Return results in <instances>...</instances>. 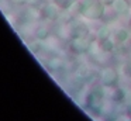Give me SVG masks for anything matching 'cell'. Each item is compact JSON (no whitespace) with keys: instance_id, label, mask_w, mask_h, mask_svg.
<instances>
[{"instance_id":"7c38bea8","label":"cell","mask_w":131,"mask_h":121,"mask_svg":"<svg viewBox=\"0 0 131 121\" xmlns=\"http://www.w3.org/2000/svg\"><path fill=\"white\" fill-rule=\"evenodd\" d=\"M130 82H131V78H130Z\"/></svg>"},{"instance_id":"52a82bcc","label":"cell","mask_w":131,"mask_h":121,"mask_svg":"<svg viewBox=\"0 0 131 121\" xmlns=\"http://www.w3.org/2000/svg\"><path fill=\"white\" fill-rule=\"evenodd\" d=\"M128 37H130V32H128L125 28H120V30L116 31L114 38H116V42H124L128 39Z\"/></svg>"},{"instance_id":"9c48e42d","label":"cell","mask_w":131,"mask_h":121,"mask_svg":"<svg viewBox=\"0 0 131 121\" xmlns=\"http://www.w3.org/2000/svg\"><path fill=\"white\" fill-rule=\"evenodd\" d=\"M96 37L100 39V41L104 39V38H108V37H110V30H108V27H106V25L100 27L99 31H97V34H96Z\"/></svg>"},{"instance_id":"8992f818","label":"cell","mask_w":131,"mask_h":121,"mask_svg":"<svg viewBox=\"0 0 131 121\" xmlns=\"http://www.w3.org/2000/svg\"><path fill=\"white\" fill-rule=\"evenodd\" d=\"M114 47H116V44H114V39L110 38V37L100 41V48H102L103 52H111V51H114Z\"/></svg>"},{"instance_id":"6da1fadb","label":"cell","mask_w":131,"mask_h":121,"mask_svg":"<svg viewBox=\"0 0 131 121\" xmlns=\"http://www.w3.org/2000/svg\"><path fill=\"white\" fill-rule=\"evenodd\" d=\"M80 13L90 20H100L104 16V4L102 0H83Z\"/></svg>"},{"instance_id":"5b68a950","label":"cell","mask_w":131,"mask_h":121,"mask_svg":"<svg viewBox=\"0 0 131 121\" xmlns=\"http://www.w3.org/2000/svg\"><path fill=\"white\" fill-rule=\"evenodd\" d=\"M111 6H113L114 13L117 14H125L130 8V3L127 0H114V3Z\"/></svg>"},{"instance_id":"ba28073f","label":"cell","mask_w":131,"mask_h":121,"mask_svg":"<svg viewBox=\"0 0 131 121\" xmlns=\"http://www.w3.org/2000/svg\"><path fill=\"white\" fill-rule=\"evenodd\" d=\"M111 98H113L114 101H123L125 98V92L121 89V87H117L113 90V96H111Z\"/></svg>"},{"instance_id":"30bf717a","label":"cell","mask_w":131,"mask_h":121,"mask_svg":"<svg viewBox=\"0 0 131 121\" xmlns=\"http://www.w3.org/2000/svg\"><path fill=\"white\" fill-rule=\"evenodd\" d=\"M102 3H103L104 6H111V4L114 3V0H102Z\"/></svg>"},{"instance_id":"7a4b0ae2","label":"cell","mask_w":131,"mask_h":121,"mask_svg":"<svg viewBox=\"0 0 131 121\" xmlns=\"http://www.w3.org/2000/svg\"><path fill=\"white\" fill-rule=\"evenodd\" d=\"M103 98H104V93H103V87L102 86H96L88 96V107L90 110H93L94 113L99 114L100 110L103 107Z\"/></svg>"},{"instance_id":"8fae6325","label":"cell","mask_w":131,"mask_h":121,"mask_svg":"<svg viewBox=\"0 0 131 121\" xmlns=\"http://www.w3.org/2000/svg\"><path fill=\"white\" fill-rule=\"evenodd\" d=\"M110 121H116V120H110Z\"/></svg>"},{"instance_id":"277c9868","label":"cell","mask_w":131,"mask_h":121,"mask_svg":"<svg viewBox=\"0 0 131 121\" xmlns=\"http://www.w3.org/2000/svg\"><path fill=\"white\" fill-rule=\"evenodd\" d=\"M100 82H102V86L104 87H116L117 82H118V76L117 72L111 68H106L102 70L100 73Z\"/></svg>"},{"instance_id":"3957f363","label":"cell","mask_w":131,"mask_h":121,"mask_svg":"<svg viewBox=\"0 0 131 121\" xmlns=\"http://www.w3.org/2000/svg\"><path fill=\"white\" fill-rule=\"evenodd\" d=\"M92 47V39L86 37H76L71 42V51L75 53H83L88 52Z\"/></svg>"}]
</instances>
